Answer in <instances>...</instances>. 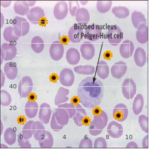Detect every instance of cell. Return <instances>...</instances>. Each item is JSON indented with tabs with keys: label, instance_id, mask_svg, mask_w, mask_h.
<instances>
[{
	"label": "cell",
	"instance_id": "cell-54",
	"mask_svg": "<svg viewBox=\"0 0 151 151\" xmlns=\"http://www.w3.org/2000/svg\"><path fill=\"white\" fill-rule=\"evenodd\" d=\"M71 103L72 104H73L74 105H77L78 104H79V103H81L80 101V99L78 96H74L72 98Z\"/></svg>",
	"mask_w": 151,
	"mask_h": 151
},
{
	"label": "cell",
	"instance_id": "cell-47",
	"mask_svg": "<svg viewBox=\"0 0 151 151\" xmlns=\"http://www.w3.org/2000/svg\"><path fill=\"white\" fill-rule=\"evenodd\" d=\"M107 145L105 139L103 137H99L95 140L93 147L95 148H106Z\"/></svg>",
	"mask_w": 151,
	"mask_h": 151
},
{
	"label": "cell",
	"instance_id": "cell-1",
	"mask_svg": "<svg viewBox=\"0 0 151 151\" xmlns=\"http://www.w3.org/2000/svg\"><path fill=\"white\" fill-rule=\"evenodd\" d=\"M103 83L94 77H88L79 83L77 96L82 105L87 109H93L101 104L104 97Z\"/></svg>",
	"mask_w": 151,
	"mask_h": 151
},
{
	"label": "cell",
	"instance_id": "cell-30",
	"mask_svg": "<svg viewBox=\"0 0 151 151\" xmlns=\"http://www.w3.org/2000/svg\"><path fill=\"white\" fill-rule=\"evenodd\" d=\"M144 106V99L140 93L137 94L132 104V110L135 115H139L141 113Z\"/></svg>",
	"mask_w": 151,
	"mask_h": 151
},
{
	"label": "cell",
	"instance_id": "cell-52",
	"mask_svg": "<svg viewBox=\"0 0 151 151\" xmlns=\"http://www.w3.org/2000/svg\"><path fill=\"white\" fill-rule=\"evenodd\" d=\"M127 148H138V145L134 142H129L126 145Z\"/></svg>",
	"mask_w": 151,
	"mask_h": 151
},
{
	"label": "cell",
	"instance_id": "cell-10",
	"mask_svg": "<svg viewBox=\"0 0 151 151\" xmlns=\"http://www.w3.org/2000/svg\"><path fill=\"white\" fill-rule=\"evenodd\" d=\"M129 116V110L126 105L123 103L116 105L113 109V118L119 122H124Z\"/></svg>",
	"mask_w": 151,
	"mask_h": 151
},
{
	"label": "cell",
	"instance_id": "cell-53",
	"mask_svg": "<svg viewBox=\"0 0 151 151\" xmlns=\"http://www.w3.org/2000/svg\"><path fill=\"white\" fill-rule=\"evenodd\" d=\"M58 76L56 73H52L50 77H49V79L51 82H53V83H56L57 81L58 80Z\"/></svg>",
	"mask_w": 151,
	"mask_h": 151
},
{
	"label": "cell",
	"instance_id": "cell-37",
	"mask_svg": "<svg viewBox=\"0 0 151 151\" xmlns=\"http://www.w3.org/2000/svg\"><path fill=\"white\" fill-rule=\"evenodd\" d=\"M3 36L5 41L8 42H16L19 38V37L16 35L14 31V28L12 26L8 27L5 28L3 32Z\"/></svg>",
	"mask_w": 151,
	"mask_h": 151
},
{
	"label": "cell",
	"instance_id": "cell-8",
	"mask_svg": "<svg viewBox=\"0 0 151 151\" xmlns=\"http://www.w3.org/2000/svg\"><path fill=\"white\" fill-rule=\"evenodd\" d=\"M59 80L64 86L70 87L73 84L75 80L74 73L69 68H64L60 73Z\"/></svg>",
	"mask_w": 151,
	"mask_h": 151
},
{
	"label": "cell",
	"instance_id": "cell-11",
	"mask_svg": "<svg viewBox=\"0 0 151 151\" xmlns=\"http://www.w3.org/2000/svg\"><path fill=\"white\" fill-rule=\"evenodd\" d=\"M101 27L96 24H90L85 29V38L90 41H97L101 37Z\"/></svg>",
	"mask_w": 151,
	"mask_h": 151
},
{
	"label": "cell",
	"instance_id": "cell-6",
	"mask_svg": "<svg viewBox=\"0 0 151 151\" xmlns=\"http://www.w3.org/2000/svg\"><path fill=\"white\" fill-rule=\"evenodd\" d=\"M33 88V82L29 76H24L19 82L18 91L21 97H28L32 93Z\"/></svg>",
	"mask_w": 151,
	"mask_h": 151
},
{
	"label": "cell",
	"instance_id": "cell-12",
	"mask_svg": "<svg viewBox=\"0 0 151 151\" xmlns=\"http://www.w3.org/2000/svg\"><path fill=\"white\" fill-rule=\"evenodd\" d=\"M45 16L44 10L40 6H35L30 9L27 15V17L30 22L37 24L41 22Z\"/></svg>",
	"mask_w": 151,
	"mask_h": 151
},
{
	"label": "cell",
	"instance_id": "cell-32",
	"mask_svg": "<svg viewBox=\"0 0 151 151\" xmlns=\"http://www.w3.org/2000/svg\"><path fill=\"white\" fill-rule=\"evenodd\" d=\"M97 73L99 77L101 79H105L110 74V69L107 63L104 60H99L97 68Z\"/></svg>",
	"mask_w": 151,
	"mask_h": 151
},
{
	"label": "cell",
	"instance_id": "cell-46",
	"mask_svg": "<svg viewBox=\"0 0 151 151\" xmlns=\"http://www.w3.org/2000/svg\"><path fill=\"white\" fill-rule=\"evenodd\" d=\"M69 11L72 16H75L79 8V4L77 1H69Z\"/></svg>",
	"mask_w": 151,
	"mask_h": 151
},
{
	"label": "cell",
	"instance_id": "cell-19",
	"mask_svg": "<svg viewBox=\"0 0 151 151\" xmlns=\"http://www.w3.org/2000/svg\"><path fill=\"white\" fill-rule=\"evenodd\" d=\"M1 50L3 51L4 56V60L9 61L13 60L17 54V48L13 44L4 43L2 44Z\"/></svg>",
	"mask_w": 151,
	"mask_h": 151
},
{
	"label": "cell",
	"instance_id": "cell-35",
	"mask_svg": "<svg viewBox=\"0 0 151 151\" xmlns=\"http://www.w3.org/2000/svg\"><path fill=\"white\" fill-rule=\"evenodd\" d=\"M74 71L79 75H92L95 72V68L93 65H78L73 68Z\"/></svg>",
	"mask_w": 151,
	"mask_h": 151
},
{
	"label": "cell",
	"instance_id": "cell-3",
	"mask_svg": "<svg viewBox=\"0 0 151 151\" xmlns=\"http://www.w3.org/2000/svg\"><path fill=\"white\" fill-rule=\"evenodd\" d=\"M13 27L16 35L19 37H22L28 34L30 30V24L26 19L16 16L13 21Z\"/></svg>",
	"mask_w": 151,
	"mask_h": 151
},
{
	"label": "cell",
	"instance_id": "cell-48",
	"mask_svg": "<svg viewBox=\"0 0 151 151\" xmlns=\"http://www.w3.org/2000/svg\"><path fill=\"white\" fill-rule=\"evenodd\" d=\"M79 147L81 148H91L93 147V144L91 139L85 137L79 143Z\"/></svg>",
	"mask_w": 151,
	"mask_h": 151
},
{
	"label": "cell",
	"instance_id": "cell-40",
	"mask_svg": "<svg viewBox=\"0 0 151 151\" xmlns=\"http://www.w3.org/2000/svg\"><path fill=\"white\" fill-rule=\"evenodd\" d=\"M112 5L111 1H98L97 2L96 7L98 11L101 13L108 12Z\"/></svg>",
	"mask_w": 151,
	"mask_h": 151
},
{
	"label": "cell",
	"instance_id": "cell-43",
	"mask_svg": "<svg viewBox=\"0 0 151 151\" xmlns=\"http://www.w3.org/2000/svg\"><path fill=\"white\" fill-rule=\"evenodd\" d=\"M58 107L59 108H63L65 109L68 113L69 114L70 118L71 119L73 118V116L76 113V109L75 105L71 103H64V104H60Z\"/></svg>",
	"mask_w": 151,
	"mask_h": 151
},
{
	"label": "cell",
	"instance_id": "cell-57",
	"mask_svg": "<svg viewBox=\"0 0 151 151\" xmlns=\"http://www.w3.org/2000/svg\"><path fill=\"white\" fill-rule=\"evenodd\" d=\"M101 111H102V110H101V108L97 106V107L93 108V110L92 112H93V114L94 116H98V115L101 114Z\"/></svg>",
	"mask_w": 151,
	"mask_h": 151
},
{
	"label": "cell",
	"instance_id": "cell-60",
	"mask_svg": "<svg viewBox=\"0 0 151 151\" xmlns=\"http://www.w3.org/2000/svg\"><path fill=\"white\" fill-rule=\"evenodd\" d=\"M69 41V39L68 37H67L66 36H64L61 38V40H60L61 42H60L63 44H67Z\"/></svg>",
	"mask_w": 151,
	"mask_h": 151
},
{
	"label": "cell",
	"instance_id": "cell-16",
	"mask_svg": "<svg viewBox=\"0 0 151 151\" xmlns=\"http://www.w3.org/2000/svg\"><path fill=\"white\" fill-rule=\"evenodd\" d=\"M52 111L50 106L46 103L42 104L40 107L38 118L40 121L44 125H47L50 122Z\"/></svg>",
	"mask_w": 151,
	"mask_h": 151
},
{
	"label": "cell",
	"instance_id": "cell-58",
	"mask_svg": "<svg viewBox=\"0 0 151 151\" xmlns=\"http://www.w3.org/2000/svg\"><path fill=\"white\" fill-rule=\"evenodd\" d=\"M104 58L107 60H110L111 58L112 57V54L110 51H106L104 54Z\"/></svg>",
	"mask_w": 151,
	"mask_h": 151
},
{
	"label": "cell",
	"instance_id": "cell-28",
	"mask_svg": "<svg viewBox=\"0 0 151 151\" xmlns=\"http://www.w3.org/2000/svg\"><path fill=\"white\" fill-rule=\"evenodd\" d=\"M29 6L27 1H17L14 4V9L16 14L24 16L27 15L29 12Z\"/></svg>",
	"mask_w": 151,
	"mask_h": 151
},
{
	"label": "cell",
	"instance_id": "cell-13",
	"mask_svg": "<svg viewBox=\"0 0 151 151\" xmlns=\"http://www.w3.org/2000/svg\"><path fill=\"white\" fill-rule=\"evenodd\" d=\"M107 132L108 134L112 138H120L124 133L123 126L117 122L112 121L108 124Z\"/></svg>",
	"mask_w": 151,
	"mask_h": 151
},
{
	"label": "cell",
	"instance_id": "cell-4",
	"mask_svg": "<svg viewBox=\"0 0 151 151\" xmlns=\"http://www.w3.org/2000/svg\"><path fill=\"white\" fill-rule=\"evenodd\" d=\"M122 89L124 97L127 100L132 99L137 93V85L133 79L127 78L123 82Z\"/></svg>",
	"mask_w": 151,
	"mask_h": 151
},
{
	"label": "cell",
	"instance_id": "cell-29",
	"mask_svg": "<svg viewBox=\"0 0 151 151\" xmlns=\"http://www.w3.org/2000/svg\"><path fill=\"white\" fill-rule=\"evenodd\" d=\"M25 113L27 116L30 118H34L37 116L38 111V105L36 101H28L25 104L24 107Z\"/></svg>",
	"mask_w": 151,
	"mask_h": 151
},
{
	"label": "cell",
	"instance_id": "cell-17",
	"mask_svg": "<svg viewBox=\"0 0 151 151\" xmlns=\"http://www.w3.org/2000/svg\"><path fill=\"white\" fill-rule=\"evenodd\" d=\"M134 51V45L133 42L129 40L124 41L120 45L119 52L121 56L124 59H128L132 57Z\"/></svg>",
	"mask_w": 151,
	"mask_h": 151
},
{
	"label": "cell",
	"instance_id": "cell-38",
	"mask_svg": "<svg viewBox=\"0 0 151 151\" xmlns=\"http://www.w3.org/2000/svg\"><path fill=\"white\" fill-rule=\"evenodd\" d=\"M4 139L8 145H14L16 140V131L12 127L8 128L4 132Z\"/></svg>",
	"mask_w": 151,
	"mask_h": 151
},
{
	"label": "cell",
	"instance_id": "cell-2",
	"mask_svg": "<svg viewBox=\"0 0 151 151\" xmlns=\"http://www.w3.org/2000/svg\"><path fill=\"white\" fill-rule=\"evenodd\" d=\"M108 123L107 113L102 110L100 114L94 116L93 120L89 125L88 131L90 134L94 137L101 134Z\"/></svg>",
	"mask_w": 151,
	"mask_h": 151
},
{
	"label": "cell",
	"instance_id": "cell-36",
	"mask_svg": "<svg viewBox=\"0 0 151 151\" xmlns=\"http://www.w3.org/2000/svg\"><path fill=\"white\" fill-rule=\"evenodd\" d=\"M113 15L119 19H125L129 15V10L126 6H114L112 9Z\"/></svg>",
	"mask_w": 151,
	"mask_h": 151
},
{
	"label": "cell",
	"instance_id": "cell-25",
	"mask_svg": "<svg viewBox=\"0 0 151 151\" xmlns=\"http://www.w3.org/2000/svg\"><path fill=\"white\" fill-rule=\"evenodd\" d=\"M66 60L70 65H75L81 60V55L79 51L75 47H70L66 53Z\"/></svg>",
	"mask_w": 151,
	"mask_h": 151
},
{
	"label": "cell",
	"instance_id": "cell-41",
	"mask_svg": "<svg viewBox=\"0 0 151 151\" xmlns=\"http://www.w3.org/2000/svg\"><path fill=\"white\" fill-rule=\"evenodd\" d=\"M34 121H29L26 123L22 129V134L26 139L29 140L31 138L33 135L32 126L34 124Z\"/></svg>",
	"mask_w": 151,
	"mask_h": 151
},
{
	"label": "cell",
	"instance_id": "cell-31",
	"mask_svg": "<svg viewBox=\"0 0 151 151\" xmlns=\"http://www.w3.org/2000/svg\"><path fill=\"white\" fill-rule=\"evenodd\" d=\"M76 113L75 116L73 117V119L77 126L82 127L83 126L82 124V120L85 116H87V113L85 109L80 104L76 105Z\"/></svg>",
	"mask_w": 151,
	"mask_h": 151
},
{
	"label": "cell",
	"instance_id": "cell-22",
	"mask_svg": "<svg viewBox=\"0 0 151 151\" xmlns=\"http://www.w3.org/2000/svg\"><path fill=\"white\" fill-rule=\"evenodd\" d=\"M135 36L137 40L140 44H145L148 42V28L146 24H143L139 27Z\"/></svg>",
	"mask_w": 151,
	"mask_h": 151
},
{
	"label": "cell",
	"instance_id": "cell-42",
	"mask_svg": "<svg viewBox=\"0 0 151 151\" xmlns=\"http://www.w3.org/2000/svg\"><path fill=\"white\" fill-rule=\"evenodd\" d=\"M12 101V98L9 93L6 90H1V105L2 106L6 107L9 106Z\"/></svg>",
	"mask_w": 151,
	"mask_h": 151
},
{
	"label": "cell",
	"instance_id": "cell-39",
	"mask_svg": "<svg viewBox=\"0 0 151 151\" xmlns=\"http://www.w3.org/2000/svg\"><path fill=\"white\" fill-rule=\"evenodd\" d=\"M54 138L50 132L47 131V134L44 138L41 141H39L38 143L41 148H51L54 145Z\"/></svg>",
	"mask_w": 151,
	"mask_h": 151
},
{
	"label": "cell",
	"instance_id": "cell-50",
	"mask_svg": "<svg viewBox=\"0 0 151 151\" xmlns=\"http://www.w3.org/2000/svg\"><path fill=\"white\" fill-rule=\"evenodd\" d=\"M142 147L144 148H148V135H147L145 136L143 139L142 142Z\"/></svg>",
	"mask_w": 151,
	"mask_h": 151
},
{
	"label": "cell",
	"instance_id": "cell-51",
	"mask_svg": "<svg viewBox=\"0 0 151 151\" xmlns=\"http://www.w3.org/2000/svg\"><path fill=\"white\" fill-rule=\"evenodd\" d=\"M91 122V120L90 119V118L86 116L83 118V119L82 120V124H83V125L88 126Z\"/></svg>",
	"mask_w": 151,
	"mask_h": 151
},
{
	"label": "cell",
	"instance_id": "cell-55",
	"mask_svg": "<svg viewBox=\"0 0 151 151\" xmlns=\"http://www.w3.org/2000/svg\"><path fill=\"white\" fill-rule=\"evenodd\" d=\"M12 3L11 1H1V5L3 6V8H6L9 6Z\"/></svg>",
	"mask_w": 151,
	"mask_h": 151
},
{
	"label": "cell",
	"instance_id": "cell-14",
	"mask_svg": "<svg viewBox=\"0 0 151 151\" xmlns=\"http://www.w3.org/2000/svg\"><path fill=\"white\" fill-rule=\"evenodd\" d=\"M68 12L69 6L65 1H60L54 6V16L58 20H62L65 19L68 15Z\"/></svg>",
	"mask_w": 151,
	"mask_h": 151
},
{
	"label": "cell",
	"instance_id": "cell-44",
	"mask_svg": "<svg viewBox=\"0 0 151 151\" xmlns=\"http://www.w3.org/2000/svg\"><path fill=\"white\" fill-rule=\"evenodd\" d=\"M139 124L141 129L146 133H148V117L144 114H142L139 116Z\"/></svg>",
	"mask_w": 151,
	"mask_h": 151
},
{
	"label": "cell",
	"instance_id": "cell-34",
	"mask_svg": "<svg viewBox=\"0 0 151 151\" xmlns=\"http://www.w3.org/2000/svg\"><path fill=\"white\" fill-rule=\"evenodd\" d=\"M31 47L32 50L35 53L40 54L44 50V41L41 37L36 36L32 38Z\"/></svg>",
	"mask_w": 151,
	"mask_h": 151
},
{
	"label": "cell",
	"instance_id": "cell-33",
	"mask_svg": "<svg viewBox=\"0 0 151 151\" xmlns=\"http://www.w3.org/2000/svg\"><path fill=\"white\" fill-rule=\"evenodd\" d=\"M131 21L133 25L136 29L138 28L142 24H146L147 22L145 15L138 11H134L132 13Z\"/></svg>",
	"mask_w": 151,
	"mask_h": 151
},
{
	"label": "cell",
	"instance_id": "cell-15",
	"mask_svg": "<svg viewBox=\"0 0 151 151\" xmlns=\"http://www.w3.org/2000/svg\"><path fill=\"white\" fill-rule=\"evenodd\" d=\"M127 70V66L123 61H119L114 63L111 67V73L113 78L120 79L125 75Z\"/></svg>",
	"mask_w": 151,
	"mask_h": 151
},
{
	"label": "cell",
	"instance_id": "cell-59",
	"mask_svg": "<svg viewBox=\"0 0 151 151\" xmlns=\"http://www.w3.org/2000/svg\"><path fill=\"white\" fill-rule=\"evenodd\" d=\"M1 87L2 88L4 86V82H5V77H4V74L2 72V70H1Z\"/></svg>",
	"mask_w": 151,
	"mask_h": 151
},
{
	"label": "cell",
	"instance_id": "cell-26",
	"mask_svg": "<svg viewBox=\"0 0 151 151\" xmlns=\"http://www.w3.org/2000/svg\"><path fill=\"white\" fill-rule=\"evenodd\" d=\"M4 73L9 80L15 79L18 75V69L16 64L12 62L6 63L4 66Z\"/></svg>",
	"mask_w": 151,
	"mask_h": 151
},
{
	"label": "cell",
	"instance_id": "cell-23",
	"mask_svg": "<svg viewBox=\"0 0 151 151\" xmlns=\"http://www.w3.org/2000/svg\"><path fill=\"white\" fill-rule=\"evenodd\" d=\"M76 19L79 25H84L88 24L90 22V15L88 10L85 8H79L76 14Z\"/></svg>",
	"mask_w": 151,
	"mask_h": 151
},
{
	"label": "cell",
	"instance_id": "cell-21",
	"mask_svg": "<svg viewBox=\"0 0 151 151\" xmlns=\"http://www.w3.org/2000/svg\"><path fill=\"white\" fill-rule=\"evenodd\" d=\"M57 122L62 126H65L69 123L70 118L68 112L63 108H57L54 113Z\"/></svg>",
	"mask_w": 151,
	"mask_h": 151
},
{
	"label": "cell",
	"instance_id": "cell-45",
	"mask_svg": "<svg viewBox=\"0 0 151 151\" xmlns=\"http://www.w3.org/2000/svg\"><path fill=\"white\" fill-rule=\"evenodd\" d=\"M17 140L19 146L21 148H29L32 147V145L30 144L29 141L24 137L21 133H19L17 135Z\"/></svg>",
	"mask_w": 151,
	"mask_h": 151
},
{
	"label": "cell",
	"instance_id": "cell-63",
	"mask_svg": "<svg viewBox=\"0 0 151 151\" xmlns=\"http://www.w3.org/2000/svg\"><path fill=\"white\" fill-rule=\"evenodd\" d=\"M27 2L28 3L29 6H32L35 4L36 2V1H27Z\"/></svg>",
	"mask_w": 151,
	"mask_h": 151
},
{
	"label": "cell",
	"instance_id": "cell-5",
	"mask_svg": "<svg viewBox=\"0 0 151 151\" xmlns=\"http://www.w3.org/2000/svg\"><path fill=\"white\" fill-rule=\"evenodd\" d=\"M123 34L121 29L116 25H111L107 32V40L110 44L116 46L123 39Z\"/></svg>",
	"mask_w": 151,
	"mask_h": 151
},
{
	"label": "cell",
	"instance_id": "cell-49",
	"mask_svg": "<svg viewBox=\"0 0 151 151\" xmlns=\"http://www.w3.org/2000/svg\"><path fill=\"white\" fill-rule=\"evenodd\" d=\"M50 126L51 129L55 132L59 131L60 130L63 129V127H64V126L60 125L57 122L54 113L52 114V117L51 118Z\"/></svg>",
	"mask_w": 151,
	"mask_h": 151
},
{
	"label": "cell",
	"instance_id": "cell-20",
	"mask_svg": "<svg viewBox=\"0 0 151 151\" xmlns=\"http://www.w3.org/2000/svg\"><path fill=\"white\" fill-rule=\"evenodd\" d=\"M33 136L37 141H41L44 138L47 134L44 124L40 121L34 122L32 126Z\"/></svg>",
	"mask_w": 151,
	"mask_h": 151
},
{
	"label": "cell",
	"instance_id": "cell-18",
	"mask_svg": "<svg viewBox=\"0 0 151 151\" xmlns=\"http://www.w3.org/2000/svg\"><path fill=\"white\" fill-rule=\"evenodd\" d=\"M82 57L85 60H90L93 59L95 55V48L91 42H85L82 44L80 48Z\"/></svg>",
	"mask_w": 151,
	"mask_h": 151
},
{
	"label": "cell",
	"instance_id": "cell-9",
	"mask_svg": "<svg viewBox=\"0 0 151 151\" xmlns=\"http://www.w3.org/2000/svg\"><path fill=\"white\" fill-rule=\"evenodd\" d=\"M84 37V32L81 25L74 24L70 28L68 37L70 41L73 43H80Z\"/></svg>",
	"mask_w": 151,
	"mask_h": 151
},
{
	"label": "cell",
	"instance_id": "cell-7",
	"mask_svg": "<svg viewBox=\"0 0 151 151\" xmlns=\"http://www.w3.org/2000/svg\"><path fill=\"white\" fill-rule=\"evenodd\" d=\"M64 53V45L60 41H55L51 44L49 54L52 60L55 61H59L63 58Z\"/></svg>",
	"mask_w": 151,
	"mask_h": 151
},
{
	"label": "cell",
	"instance_id": "cell-27",
	"mask_svg": "<svg viewBox=\"0 0 151 151\" xmlns=\"http://www.w3.org/2000/svg\"><path fill=\"white\" fill-rule=\"evenodd\" d=\"M69 93V90L68 89L64 87H60L55 98V105L56 106H58L60 104L65 103L69 100L68 96Z\"/></svg>",
	"mask_w": 151,
	"mask_h": 151
},
{
	"label": "cell",
	"instance_id": "cell-24",
	"mask_svg": "<svg viewBox=\"0 0 151 151\" xmlns=\"http://www.w3.org/2000/svg\"><path fill=\"white\" fill-rule=\"evenodd\" d=\"M134 60L137 66L142 68L145 66L147 62V56L145 50L141 47H138L134 54Z\"/></svg>",
	"mask_w": 151,
	"mask_h": 151
},
{
	"label": "cell",
	"instance_id": "cell-61",
	"mask_svg": "<svg viewBox=\"0 0 151 151\" xmlns=\"http://www.w3.org/2000/svg\"><path fill=\"white\" fill-rule=\"evenodd\" d=\"M17 122L19 124H24L26 122V118L24 116H20L17 119Z\"/></svg>",
	"mask_w": 151,
	"mask_h": 151
},
{
	"label": "cell",
	"instance_id": "cell-62",
	"mask_svg": "<svg viewBox=\"0 0 151 151\" xmlns=\"http://www.w3.org/2000/svg\"><path fill=\"white\" fill-rule=\"evenodd\" d=\"M1 28H2L3 26V24H4V17H3V15L2 13H1Z\"/></svg>",
	"mask_w": 151,
	"mask_h": 151
},
{
	"label": "cell",
	"instance_id": "cell-56",
	"mask_svg": "<svg viewBox=\"0 0 151 151\" xmlns=\"http://www.w3.org/2000/svg\"><path fill=\"white\" fill-rule=\"evenodd\" d=\"M28 100L29 101H35L37 99V95L34 93H31L29 95Z\"/></svg>",
	"mask_w": 151,
	"mask_h": 151
}]
</instances>
